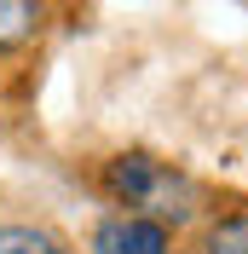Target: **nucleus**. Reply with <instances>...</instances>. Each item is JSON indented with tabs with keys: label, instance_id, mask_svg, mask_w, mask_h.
Listing matches in <instances>:
<instances>
[{
	"label": "nucleus",
	"instance_id": "f257e3e1",
	"mask_svg": "<svg viewBox=\"0 0 248 254\" xmlns=\"http://www.w3.org/2000/svg\"><path fill=\"white\" fill-rule=\"evenodd\" d=\"M110 190L122 196L127 208H144V220H190L196 214V185H190L179 168L168 162H150V156H116L110 162Z\"/></svg>",
	"mask_w": 248,
	"mask_h": 254
},
{
	"label": "nucleus",
	"instance_id": "39448f33",
	"mask_svg": "<svg viewBox=\"0 0 248 254\" xmlns=\"http://www.w3.org/2000/svg\"><path fill=\"white\" fill-rule=\"evenodd\" d=\"M208 254H248V214H225L208 231Z\"/></svg>",
	"mask_w": 248,
	"mask_h": 254
},
{
	"label": "nucleus",
	"instance_id": "7ed1b4c3",
	"mask_svg": "<svg viewBox=\"0 0 248 254\" xmlns=\"http://www.w3.org/2000/svg\"><path fill=\"white\" fill-rule=\"evenodd\" d=\"M35 29H41V6L35 0H0V52L23 47Z\"/></svg>",
	"mask_w": 248,
	"mask_h": 254
},
{
	"label": "nucleus",
	"instance_id": "20e7f679",
	"mask_svg": "<svg viewBox=\"0 0 248 254\" xmlns=\"http://www.w3.org/2000/svg\"><path fill=\"white\" fill-rule=\"evenodd\" d=\"M0 254H69L41 225H0Z\"/></svg>",
	"mask_w": 248,
	"mask_h": 254
},
{
	"label": "nucleus",
	"instance_id": "f03ea898",
	"mask_svg": "<svg viewBox=\"0 0 248 254\" xmlns=\"http://www.w3.org/2000/svg\"><path fill=\"white\" fill-rule=\"evenodd\" d=\"M168 225L144 220V214H110L93 231V254H168Z\"/></svg>",
	"mask_w": 248,
	"mask_h": 254
}]
</instances>
